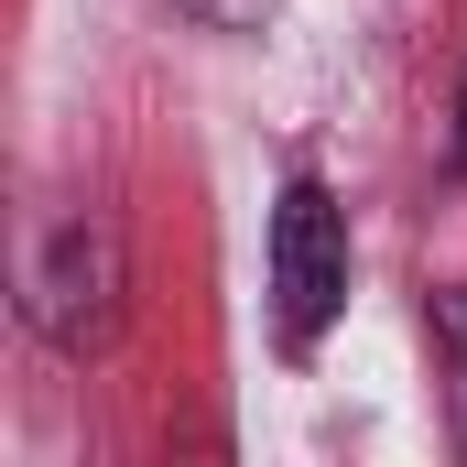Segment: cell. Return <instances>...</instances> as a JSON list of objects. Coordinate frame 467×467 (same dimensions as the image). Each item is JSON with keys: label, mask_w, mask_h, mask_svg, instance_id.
I'll return each instance as SVG.
<instances>
[{"label": "cell", "mask_w": 467, "mask_h": 467, "mask_svg": "<svg viewBox=\"0 0 467 467\" xmlns=\"http://www.w3.org/2000/svg\"><path fill=\"white\" fill-rule=\"evenodd\" d=\"M337 316H348V207L316 174H294L272 207V337L305 358Z\"/></svg>", "instance_id": "6da1fadb"}, {"label": "cell", "mask_w": 467, "mask_h": 467, "mask_svg": "<svg viewBox=\"0 0 467 467\" xmlns=\"http://www.w3.org/2000/svg\"><path fill=\"white\" fill-rule=\"evenodd\" d=\"M33 327L55 348H99L119 327V229L66 218V229L44 239V261H33Z\"/></svg>", "instance_id": "7a4b0ae2"}, {"label": "cell", "mask_w": 467, "mask_h": 467, "mask_svg": "<svg viewBox=\"0 0 467 467\" xmlns=\"http://www.w3.org/2000/svg\"><path fill=\"white\" fill-rule=\"evenodd\" d=\"M457 163H467V99H457Z\"/></svg>", "instance_id": "277c9868"}, {"label": "cell", "mask_w": 467, "mask_h": 467, "mask_svg": "<svg viewBox=\"0 0 467 467\" xmlns=\"http://www.w3.org/2000/svg\"><path fill=\"white\" fill-rule=\"evenodd\" d=\"M424 327H435V369H446V402H457V446H467V283H446V294L424 305Z\"/></svg>", "instance_id": "3957f363"}]
</instances>
